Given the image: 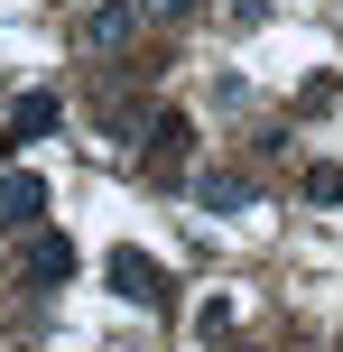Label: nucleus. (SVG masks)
<instances>
[{
	"label": "nucleus",
	"instance_id": "1",
	"mask_svg": "<svg viewBox=\"0 0 343 352\" xmlns=\"http://www.w3.org/2000/svg\"><path fill=\"white\" fill-rule=\"evenodd\" d=\"M111 297H130V306H148V316H167V306H177V278H167L158 260H148V250H111Z\"/></svg>",
	"mask_w": 343,
	"mask_h": 352
},
{
	"label": "nucleus",
	"instance_id": "2",
	"mask_svg": "<svg viewBox=\"0 0 343 352\" xmlns=\"http://www.w3.org/2000/svg\"><path fill=\"white\" fill-rule=\"evenodd\" d=\"M56 121H65V102H56V93H19V102L0 111V158H10V148H28V140H47Z\"/></svg>",
	"mask_w": 343,
	"mask_h": 352
},
{
	"label": "nucleus",
	"instance_id": "3",
	"mask_svg": "<svg viewBox=\"0 0 343 352\" xmlns=\"http://www.w3.org/2000/svg\"><path fill=\"white\" fill-rule=\"evenodd\" d=\"M19 278H28V287H65L74 278V241H65V232H28V250H19Z\"/></svg>",
	"mask_w": 343,
	"mask_h": 352
},
{
	"label": "nucleus",
	"instance_id": "4",
	"mask_svg": "<svg viewBox=\"0 0 343 352\" xmlns=\"http://www.w3.org/2000/svg\"><path fill=\"white\" fill-rule=\"evenodd\" d=\"M186 140H195V130H186V111H158V121H148V140H140V158H148V186H177V158H186Z\"/></svg>",
	"mask_w": 343,
	"mask_h": 352
},
{
	"label": "nucleus",
	"instance_id": "5",
	"mask_svg": "<svg viewBox=\"0 0 343 352\" xmlns=\"http://www.w3.org/2000/svg\"><path fill=\"white\" fill-rule=\"evenodd\" d=\"M195 204H204V213H251V204H260V176L214 167V176H195Z\"/></svg>",
	"mask_w": 343,
	"mask_h": 352
},
{
	"label": "nucleus",
	"instance_id": "6",
	"mask_svg": "<svg viewBox=\"0 0 343 352\" xmlns=\"http://www.w3.org/2000/svg\"><path fill=\"white\" fill-rule=\"evenodd\" d=\"M37 213H47V176H0V232H28L37 223Z\"/></svg>",
	"mask_w": 343,
	"mask_h": 352
},
{
	"label": "nucleus",
	"instance_id": "7",
	"mask_svg": "<svg viewBox=\"0 0 343 352\" xmlns=\"http://www.w3.org/2000/svg\"><path fill=\"white\" fill-rule=\"evenodd\" d=\"M93 121H102V140H121V148H140V140H148V121H158V102H140V93H111V102L93 111Z\"/></svg>",
	"mask_w": 343,
	"mask_h": 352
},
{
	"label": "nucleus",
	"instance_id": "8",
	"mask_svg": "<svg viewBox=\"0 0 343 352\" xmlns=\"http://www.w3.org/2000/svg\"><path fill=\"white\" fill-rule=\"evenodd\" d=\"M140 19H148V10H140V0H111V10H93V19H84V28H74V37H84V47H93V56H102V47H121V37H130V28H140Z\"/></svg>",
	"mask_w": 343,
	"mask_h": 352
},
{
	"label": "nucleus",
	"instance_id": "9",
	"mask_svg": "<svg viewBox=\"0 0 343 352\" xmlns=\"http://www.w3.org/2000/svg\"><path fill=\"white\" fill-rule=\"evenodd\" d=\"M307 204H343V167H334V158L307 167Z\"/></svg>",
	"mask_w": 343,
	"mask_h": 352
},
{
	"label": "nucleus",
	"instance_id": "10",
	"mask_svg": "<svg viewBox=\"0 0 343 352\" xmlns=\"http://www.w3.org/2000/svg\"><path fill=\"white\" fill-rule=\"evenodd\" d=\"M334 93H343V84H334V74H316V84H307V93H297V111H307V121H316V111H334Z\"/></svg>",
	"mask_w": 343,
	"mask_h": 352
},
{
	"label": "nucleus",
	"instance_id": "11",
	"mask_svg": "<svg viewBox=\"0 0 343 352\" xmlns=\"http://www.w3.org/2000/svg\"><path fill=\"white\" fill-rule=\"evenodd\" d=\"M140 10H148V19H186L195 0H140Z\"/></svg>",
	"mask_w": 343,
	"mask_h": 352
}]
</instances>
